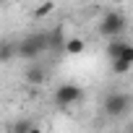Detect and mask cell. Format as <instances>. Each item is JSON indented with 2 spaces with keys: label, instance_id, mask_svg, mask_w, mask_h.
<instances>
[{
  "label": "cell",
  "instance_id": "cell-1",
  "mask_svg": "<svg viewBox=\"0 0 133 133\" xmlns=\"http://www.w3.org/2000/svg\"><path fill=\"white\" fill-rule=\"evenodd\" d=\"M47 31H37V34H26L24 39L16 42V57L24 60H37L44 50H47Z\"/></svg>",
  "mask_w": 133,
  "mask_h": 133
},
{
  "label": "cell",
  "instance_id": "cell-2",
  "mask_svg": "<svg viewBox=\"0 0 133 133\" xmlns=\"http://www.w3.org/2000/svg\"><path fill=\"white\" fill-rule=\"evenodd\" d=\"M125 26H128V21H125L123 13L107 11V13L102 16V21H99V34H102L107 42H110V39H120L123 31H125Z\"/></svg>",
  "mask_w": 133,
  "mask_h": 133
},
{
  "label": "cell",
  "instance_id": "cell-3",
  "mask_svg": "<svg viewBox=\"0 0 133 133\" xmlns=\"http://www.w3.org/2000/svg\"><path fill=\"white\" fill-rule=\"evenodd\" d=\"M81 97H84V91H81L78 84H60V86L55 89V97H52V99H55V104H57L60 110H65V107L78 104Z\"/></svg>",
  "mask_w": 133,
  "mask_h": 133
},
{
  "label": "cell",
  "instance_id": "cell-4",
  "mask_svg": "<svg viewBox=\"0 0 133 133\" xmlns=\"http://www.w3.org/2000/svg\"><path fill=\"white\" fill-rule=\"evenodd\" d=\"M128 110H130V94L112 91L104 97V112L110 117H123V115H128Z\"/></svg>",
  "mask_w": 133,
  "mask_h": 133
},
{
  "label": "cell",
  "instance_id": "cell-5",
  "mask_svg": "<svg viewBox=\"0 0 133 133\" xmlns=\"http://www.w3.org/2000/svg\"><path fill=\"white\" fill-rule=\"evenodd\" d=\"M125 55H133V47L125 42V39H110L107 42V57L110 60H120Z\"/></svg>",
  "mask_w": 133,
  "mask_h": 133
},
{
  "label": "cell",
  "instance_id": "cell-6",
  "mask_svg": "<svg viewBox=\"0 0 133 133\" xmlns=\"http://www.w3.org/2000/svg\"><path fill=\"white\" fill-rule=\"evenodd\" d=\"M24 78H26V84H31V86H42V84H44V78H47V73H44V68H42V65L29 63V68H26Z\"/></svg>",
  "mask_w": 133,
  "mask_h": 133
},
{
  "label": "cell",
  "instance_id": "cell-7",
  "mask_svg": "<svg viewBox=\"0 0 133 133\" xmlns=\"http://www.w3.org/2000/svg\"><path fill=\"white\" fill-rule=\"evenodd\" d=\"M16 57V42L13 39H0V63H11Z\"/></svg>",
  "mask_w": 133,
  "mask_h": 133
},
{
  "label": "cell",
  "instance_id": "cell-8",
  "mask_svg": "<svg viewBox=\"0 0 133 133\" xmlns=\"http://www.w3.org/2000/svg\"><path fill=\"white\" fill-rule=\"evenodd\" d=\"M130 68H133V55H125L120 60H112V73H117V76H125Z\"/></svg>",
  "mask_w": 133,
  "mask_h": 133
},
{
  "label": "cell",
  "instance_id": "cell-9",
  "mask_svg": "<svg viewBox=\"0 0 133 133\" xmlns=\"http://www.w3.org/2000/svg\"><path fill=\"white\" fill-rule=\"evenodd\" d=\"M84 39L81 37H71V39H65V44H63V50L68 52V55H78V52H84Z\"/></svg>",
  "mask_w": 133,
  "mask_h": 133
},
{
  "label": "cell",
  "instance_id": "cell-10",
  "mask_svg": "<svg viewBox=\"0 0 133 133\" xmlns=\"http://www.w3.org/2000/svg\"><path fill=\"white\" fill-rule=\"evenodd\" d=\"M52 11H55V3H42V5L34 11V16H37V18H44V16H50Z\"/></svg>",
  "mask_w": 133,
  "mask_h": 133
},
{
  "label": "cell",
  "instance_id": "cell-11",
  "mask_svg": "<svg viewBox=\"0 0 133 133\" xmlns=\"http://www.w3.org/2000/svg\"><path fill=\"white\" fill-rule=\"evenodd\" d=\"M31 125H34L31 120H18V123H13L11 133H29V128H31Z\"/></svg>",
  "mask_w": 133,
  "mask_h": 133
},
{
  "label": "cell",
  "instance_id": "cell-12",
  "mask_svg": "<svg viewBox=\"0 0 133 133\" xmlns=\"http://www.w3.org/2000/svg\"><path fill=\"white\" fill-rule=\"evenodd\" d=\"M29 133H42V128H37V125H31V128H29Z\"/></svg>",
  "mask_w": 133,
  "mask_h": 133
}]
</instances>
